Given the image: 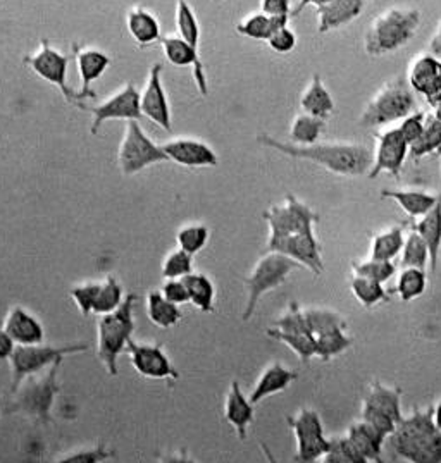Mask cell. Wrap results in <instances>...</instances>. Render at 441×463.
I'll return each mask as SVG.
<instances>
[{"instance_id":"1","label":"cell","mask_w":441,"mask_h":463,"mask_svg":"<svg viewBox=\"0 0 441 463\" xmlns=\"http://www.w3.org/2000/svg\"><path fill=\"white\" fill-rule=\"evenodd\" d=\"M257 142L267 148H273L293 159L314 162L321 167L338 176H364L369 175L372 167L371 150L360 143H314V145H295V143L276 140L271 135H259Z\"/></svg>"},{"instance_id":"2","label":"cell","mask_w":441,"mask_h":463,"mask_svg":"<svg viewBox=\"0 0 441 463\" xmlns=\"http://www.w3.org/2000/svg\"><path fill=\"white\" fill-rule=\"evenodd\" d=\"M391 453L414 463H441V430L435 426L433 410H414L388 436Z\"/></svg>"},{"instance_id":"3","label":"cell","mask_w":441,"mask_h":463,"mask_svg":"<svg viewBox=\"0 0 441 463\" xmlns=\"http://www.w3.org/2000/svg\"><path fill=\"white\" fill-rule=\"evenodd\" d=\"M64 360H57L43 374L28 375L18 390L11 392V402L5 407V413H19L34 419L42 426L53 422V409L59 394L57 375Z\"/></svg>"},{"instance_id":"4","label":"cell","mask_w":441,"mask_h":463,"mask_svg":"<svg viewBox=\"0 0 441 463\" xmlns=\"http://www.w3.org/2000/svg\"><path fill=\"white\" fill-rule=\"evenodd\" d=\"M421 24L419 9L393 5L374 18L364 35V49L369 55L389 54L404 47Z\"/></svg>"},{"instance_id":"5","label":"cell","mask_w":441,"mask_h":463,"mask_svg":"<svg viewBox=\"0 0 441 463\" xmlns=\"http://www.w3.org/2000/svg\"><path fill=\"white\" fill-rule=\"evenodd\" d=\"M137 295L128 293L120 308L110 314L99 316L97 321V358L106 367L107 374L118 375V358L128 348L135 331L133 307Z\"/></svg>"},{"instance_id":"6","label":"cell","mask_w":441,"mask_h":463,"mask_svg":"<svg viewBox=\"0 0 441 463\" xmlns=\"http://www.w3.org/2000/svg\"><path fill=\"white\" fill-rule=\"evenodd\" d=\"M414 90L404 80H391L372 95L371 100L360 114V125L387 126L404 121L416 112Z\"/></svg>"},{"instance_id":"7","label":"cell","mask_w":441,"mask_h":463,"mask_svg":"<svg viewBox=\"0 0 441 463\" xmlns=\"http://www.w3.org/2000/svg\"><path fill=\"white\" fill-rule=\"evenodd\" d=\"M301 268V264L297 260L290 259L288 255L267 250V253H264L255 262V266L245 278L247 303H245L242 319L248 321L254 316L257 303L264 297L265 293L282 286L293 270Z\"/></svg>"},{"instance_id":"8","label":"cell","mask_w":441,"mask_h":463,"mask_svg":"<svg viewBox=\"0 0 441 463\" xmlns=\"http://www.w3.org/2000/svg\"><path fill=\"white\" fill-rule=\"evenodd\" d=\"M89 346L83 343H71L64 346L53 345H18L14 354L9 358L11 364V392H16L19 384L28 375L38 374L47 371L57 360H64L66 356L76 355L87 352Z\"/></svg>"},{"instance_id":"9","label":"cell","mask_w":441,"mask_h":463,"mask_svg":"<svg viewBox=\"0 0 441 463\" xmlns=\"http://www.w3.org/2000/svg\"><path fill=\"white\" fill-rule=\"evenodd\" d=\"M23 62H24V66H28L32 71L35 72L38 78L51 83L55 89L61 90L66 102L74 104L78 108L87 109L81 104V100H83L81 93L71 89L70 83H68L71 54L61 52L59 49L51 45V42L47 38H42L35 52L24 55Z\"/></svg>"},{"instance_id":"10","label":"cell","mask_w":441,"mask_h":463,"mask_svg":"<svg viewBox=\"0 0 441 463\" xmlns=\"http://www.w3.org/2000/svg\"><path fill=\"white\" fill-rule=\"evenodd\" d=\"M166 161L169 159L162 146L147 137L140 121H128L118 148V164L124 176H133L154 164Z\"/></svg>"},{"instance_id":"11","label":"cell","mask_w":441,"mask_h":463,"mask_svg":"<svg viewBox=\"0 0 441 463\" xmlns=\"http://www.w3.org/2000/svg\"><path fill=\"white\" fill-rule=\"evenodd\" d=\"M264 219L269 224L267 243H271L301 232H314L319 214L297 196L286 195L283 203L271 205L265 211Z\"/></svg>"},{"instance_id":"12","label":"cell","mask_w":441,"mask_h":463,"mask_svg":"<svg viewBox=\"0 0 441 463\" xmlns=\"http://www.w3.org/2000/svg\"><path fill=\"white\" fill-rule=\"evenodd\" d=\"M286 422L297 439V462L312 463L326 455V451L330 449V439L324 436V428L318 411L311 409L299 410L297 415L286 417Z\"/></svg>"},{"instance_id":"13","label":"cell","mask_w":441,"mask_h":463,"mask_svg":"<svg viewBox=\"0 0 441 463\" xmlns=\"http://www.w3.org/2000/svg\"><path fill=\"white\" fill-rule=\"evenodd\" d=\"M89 110L93 116V121L90 126L91 135H97L101 126L112 119H123L126 123L141 121L143 114L140 108V91L137 90L133 81H128L110 97H107L106 100H102L101 104Z\"/></svg>"},{"instance_id":"14","label":"cell","mask_w":441,"mask_h":463,"mask_svg":"<svg viewBox=\"0 0 441 463\" xmlns=\"http://www.w3.org/2000/svg\"><path fill=\"white\" fill-rule=\"evenodd\" d=\"M126 354L139 374L147 379H179L171 358L162 350L159 343H140L129 341Z\"/></svg>"},{"instance_id":"15","label":"cell","mask_w":441,"mask_h":463,"mask_svg":"<svg viewBox=\"0 0 441 463\" xmlns=\"http://www.w3.org/2000/svg\"><path fill=\"white\" fill-rule=\"evenodd\" d=\"M378 145L372 159V167L369 178L376 179L381 173H388L393 178H400L404 162L408 156V143L402 137L398 128H391L381 131L378 137Z\"/></svg>"},{"instance_id":"16","label":"cell","mask_w":441,"mask_h":463,"mask_svg":"<svg viewBox=\"0 0 441 463\" xmlns=\"http://www.w3.org/2000/svg\"><path fill=\"white\" fill-rule=\"evenodd\" d=\"M140 108L141 114L154 125L171 131V106L162 85V62H156L149 71L145 87L140 91Z\"/></svg>"},{"instance_id":"17","label":"cell","mask_w":441,"mask_h":463,"mask_svg":"<svg viewBox=\"0 0 441 463\" xmlns=\"http://www.w3.org/2000/svg\"><path fill=\"white\" fill-rule=\"evenodd\" d=\"M160 146L169 161L177 162L183 167H216L219 164L211 145L197 138L179 137L162 143Z\"/></svg>"},{"instance_id":"18","label":"cell","mask_w":441,"mask_h":463,"mask_svg":"<svg viewBox=\"0 0 441 463\" xmlns=\"http://www.w3.org/2000/svg\"><path fill=\"white\" fill-rule=\"evenodd\" d=\"M159 43L160 47H162L164 57L168 59L169 64L177 66V68L192 66L197 89L200 91V95L207 97V95H209L207 74H206V66H204V62H202V59H200V54H197L194 49H192L181 36H162Z\"/></svg>"},{"instance_id":"19","label":"cell","mask_w":441,"mask_h":463,"mask_svg":"<svg viewBox=\"0 0 441 463\" xmlns=\"http://www.w3.org/2000/svg\"><path fill=\"white\" fill-rule=\"evenodd\" d=\"M316 9L318 14L319 33H328L331 30H338L353 19L359 18L366 7L362 0H312L309 2Z\"/></svg>"},{"instance_id":"20","label":"cell","mask_w":441,"mask_h":463,"mask_svg":"<svg viewBox=\"0 0 441 463\" xmlns=\"http://www.w3.org/2000/svg\"><path fill=\"white\" fill-rule=\"evenodd\" d=\"M72 54L76 59V68H78L80 81H81V89L78 91L81 93L83 100L95 99V91L91 90V83L97 81L106 72L112 59L97 47H83L78 43L72 45Z\"/></svg>"},{"instance_id":"21","label":"cell","mask_w":441,"mask_h":463,"mask_svg":"<svg viewBox=\"0 0 441 463\" xmlns=\"http://www.w3.org/2000/svg\"><path fill=\"white\" fill-rule=\"evenodd\" d=\"M407 83L427 100L441 95V61L433 54L417 55L407 71Z\"/></svg>"},{"instance_id":"22","label":"cell","mask_w":441,"mask_h":463,"mask_svg":"<svg viewBox=\"0 0 441 463\" xmlns=\"http://www.w3.org/2000/svg\"><path fill=\"white\" fill-rule=\"evenodd\" d=\"M2 331H5L11 338L14 339L16 345H36V343H43L45 339L42 322L38 321L32 312H28L19 305H13L9 308Z\"/></svg>"},{"instance_id":"23","label":"cell","mask_w":441,"mask_h":463,"mask_svg":"<svg viewBox=\"0 0 441 463\" xmlns=\"http://www.w3.org/2000/svg\"><path fill=\"white\" fill-rule=\"evenodd\" d=\"M225 420L235 429L242 441L247 438L248 428L254 422V403L236 381L231 383L225 398Z\"/></svg>"},{"instance_id":"24","label":"cell","mask_w":441,"mask_h":463,"mask_svg":"<svg viewBox=\"0 0 441 463\" xmlns=\"http://www.w3.org/2000/svg\"><path fill=\"white\" fill-rule=\"evenodd\" d=\"M347 438L352 443L353 448L359 451V455L364 458V462H381L383 448L387 443V436L372 428L366 420L353 422L347 430Z\"/></svg>"},{"instance_id":"25","label":"cell","mask_w":441,"mask_h":463,"mask_svg":"<svg viewBox=\"0 0 441 463\" xmlns=\"http://www.w3.org/2000/svg\"><path fill=\"white\" fill-rule=\"evenodd\" d=\"M126 30L129 36L133 38V42L139 47H147L152 45L156 42H160V23L156 18L154 13H150L149 9L135 5L126 13Z\"/></svg>"},{"instance_id":"26","label":"cell","mask_w":441,"mask_h":463,"mask_svg":"<svg viewBox=\"0 0 441 463\" xmlns=\"http://www.w3.org/2000/svg\"><path fill=\"white\" fill-rule=\"evenodd\" d=\"M295 379L297 374L292 369H286L280 362H273L271 365L265 367L263 374L259 375L248 398L254 405H257L267 396L284 392Z\"/></svg>"},{"instance_id":"27","label":"cell","mask_w":441,"mask_h":463,"mask_svg":"<svg viewBox=\"0 0 441 463\" xmlns=\"http://www.w3.org/2000/svg\"><path fill=\"white\" fill-rule=\"evenodd\" d=\"M362 409L372 410L393 419L397 424L402 422V392L383 386L379 381L371 383V392L366 396Z\"/></svg>"},{"instance_id":"28","label":"cell","mask_w":441,"mask_h":463,"mask_svg":"<svg viewBox=\"0 0 441 463\" xmlns=\"http://www.w3.org/2000/svg\"><path fill=\"white\" fill-rule=\"evenodd\" d=\"M267 336L290 346L303 364H307L312 356H316V338L311 333L307 324L301 327H292V329H276L271 326L267 329Z\"/></svg>"},{"instance_id":"29","label":"cell","mask_w":441,"mask_h":463,"mask_svg":"<svg viewBox=\"0 0 441 463\" xmlns=\"http://www.w3.org/2000/svg\"><path fill=\"white\" fill-rule=\"evenodd\" d=\"M301 108L305 114H311L319 119H328L335 110V100L331 93L322 85L319 74H314L307 89L302 91Z\"/></svg>"},{"instance_id":"30","label":"cell","mask_w":441,"mask_h":463,"mask_svg":"<svg viewBox=\"0 0 441 463\" xmlns=\"http://www.w3.org/2000/svg\"><path fill=\"white\" fill-rule=\"evenodd\" d=\"M414 232H419L424 243L427 245L429 269L435 270L438 266V255H440L441 249V196L438 203L416 222Z\"/></svg>"},{"instance_id":"31","label":"cell","mask_w":441,"mask_h":463,"mask_svg":"<svg viewBox=\"0 0 441 463\" xmlns=\"http://www.w3.org/2000/svg\"><path fill=\"white\" fill-rule=\"evenodd\" d=\"M381 196L395 200L400 209L414 219L427 214L440 200V196L431 195L421 190H383Z\"/></svg>"},{"instance_id":"32","label":"cell","mask_w":441,"mask_h":463,"mask_svg":"<svg viewBox=\"0 0 441 463\" xmlns=\"http://www.w3.org/2000/svg\"><path fill=\"white\" fill-rule=\"evenodd\" d=\"M147 317L160 329L175 327L183 314L177 303L169 302L160 289H152L147 295Z\"/></svg>"},{"instance_id":"33","label":"cell","mask_w":441,"mask_h":463,"mask_svg":"<svg viewBox=\"0 0 441 463\" xmlns=\"http://www.w3.org/2000/svg\"><path fill=\"white\" fill-rule=\"evenodd\" d=\"M288 23H290V19L269 18V16H265L264 13L259 11V13H252L245 18L240 19L238 24L235 26V30L238 35L267 42L276 30L288 26Z\"/></svg>"},{"instance_id":"34","label":"cell","mask_w":441,"mask_h":463,"mask_svg":"<svg viewBox=\"0 0 441 463\" xmlns=\"http://www.w3.org/2000/svg\"><path fill=\"white\" fill-rule=\"evenodd\" d=\"M183 283L188 289L190 303L204 312V314H212L214 312V300H216V286L202 272H190L183 278Z\"/></svg>"},{"instance_id":"35","label":"cell","mask_w":441,"mask_h":463,"mask_svg":"<svg viewBox=\"0 0 441 463\" xmlns=\"http://www.w3.org/2000/svg\"><path fill=\"white\" fill-rule=\"evenodd\" d=\"M404 226H393L387 232H378L371 241V259L393 260L404 249Z\"/></svg>"},{"instance_id":"36","label":"cell","mask_w":441,"mask_h":463,"mask_svg":"<svg viewBox=\"0 0 441 463\" xmlns=\"http://www.w3.org/2000/svg\"><path fill=\"white\" fill-rule=\"evenodd\" d=\"M353 339L347 335V327H333L316 336V356L322 362L341 355L352 346Z\"/></svg>"},{"instance_id":"37","label":"cell","mask_w":441,"mask_h":463,"mask_svg":"<svg viewBox=\"0 0 441 463\" xmlns=\"http://www.w3.org/2000/svg\"><path fill=\"white\" fill-rule=\"evenodd\" d=\"M324 125H326L324 119H319V118H314L311 114L302 112L293 119L292 128H290V138H292L290 143L303 145V146L318 143L319 137L324 129Z\"/></svg>"},{"instance_id":"38","label":"cell","mask_w":441,"mask_h":463,"mask_svg":"<svg viewBox=\"0 0 441 463\" xmlns=\"http://www.w3.org/2000/svg\"><path fill=\"white\" fill-rule=\"evenodd\" d=\"M350 288H352L353 297L364 308H372L379 303L389 302L388 291L378 281L353 276Z\"/></svg>"},{"instance_id":"39","label":"cell","mask_w":441,"mask_h":463,"mask_svg":"<svg viewBox=\"0 0 441 463\" xmlns=\"http://www.w3.org/2000/svg\"><path fill=\"white\" fill-rule=\"evenodd\" d=\"M427 288V276L424 269L404 268L398 281H397V293L402 302H412L424 295Z\"/></svg>"},{"instance_id":"40","label":"cell","mask_w":441,"mask_h":463,"mask_svg":"<svg viewBox=\"0 0 441 463\" xmlns=\"http://www.w3.org/2000/svg\"><path fill=\"white\" fill-rule=\"evenodd\" d=\"M124 302V291L121 283L114 278V276H107L106 279L102 281L97 302L93 307V314L95 316H104V314H110L116 308L121 307Z\"/></svg>"},{"instance_id":"41","label":"cell","mask_w":441,"mask_h":463,"mask_svg":"<svg viewBox=\"0 0 441 463\" xmlns=\"http://www.w3.org/2000/svg\"><path fill=\"white\" fill-rule=\"evenodd\" d=\"M441 145V123L433 116H427L426 128L421 138L408 146V154L412 159H421L427 154H433L440 148Z\"/></svg>"},{"instance_id":"42","label":"cell","mask_w":441,"mask_h":463,"mask_svg":"<svg viewBox=\"0 0 441 463\" xmlns=\"http://www.w3.org/2000/svg\"><path fill=\"white\" fill-rule=\"evenodd\" d=\"M209 241V228L202 222H188L177 232V249L188 251L190 255L198 253Z\"/></svg>"},{"instance_id":"43","label":"cell","mask_w":441,"mask_h":463,"mask_svg":"<svg viewBox=\"0 0 441 463\" xmlns=\"http://www.w3.org/2000/svg\"><path fill=\"white\" fill-rule=\"evenodd\" d=\"M303 316L314 338L333 327H347V321L338 312L330 308H307L303 310Z\"/></svg>"},{"instance_id":"44","label":"cell","mask_w":441,"mask_h":463,"mask_svg":"<svg viewBox=\"0 0 441 463\" xmlns=\"http://www.w3.org/2000/svg\"><path fill=\"white\" fill-rule=\"evenodd\" d=\"M429 264V250L417 232L406 236L402 249V268L426 269Z\"/></svg>"},{"instance_id":"45","label":"cell","mask_w":441,"mask_h":463,"mask_svg":"<svg viewBox=\"0 0 441 463\" xmlns=\"http://www.w3.org/2000/svg\"><path fill=\"white\" fill-rule=\"evenodd\" d=\"M160 272L164 279H183L187 274L194 272V255L181 249L169 251L162 260Z\"/></svg>"},{"instance_id":"46","label":"cell","mask_w":441,"mask_h":463,"mask_svg":"<svg viewBox=\"0 0 441 463\" xmlns=\"http://www.w3.org/2000/svg\"><path fill=\"white\" fill-rule=\"evenodd\" d=\"M353 276H360V278H368L378 283H387L391 279V276L395 274V264L391 260H378V259H368L362 262H353Z\"/></svg>"},{"instance_id":"47","label":"cell","mask_w":441,"mask_h":463,"mask_svg":"<svg viewBox=\"0 0 441 463\" xmlns=\"http://www.w3.org/2000/svg\"><path fill=\"white\" fill-rule=\"evenodd\" d=\"M326 463H366L347 436L330 439V449L322 457Z\"/></svg>"},{"instance_id":"48","label":"cell","mask_w":441,"mask_h":463,"mask_svg":"<svg viewBox=\"0 0 441 463\" xmlns=\"http://www.w3.org/2000/svg\"><path fill=\"white\" fill-rule=\"evenodd\" d=\"M101 286H102V281H87V283H81V285L71 288V298H72V302L76 303L78 310L83 316L93 314V307H95V302H97Z\"/></svg>"},{"instance_id":"49","label":"cell","mask_w":441,"mask_h":463,"mask_svg":"<svg viewBox=\"0 0 441 463\" xmlns=\"http://www.w3.org/2000/svg\"><path fill=\"white\" fill-rule=\"evenodd\" d=\"M114 457V451L107 449L104 443H99L93 448H87V449H80V451H74L71 455L66 457H61V458H55V462L62 463H99L107 462Z\"/></svg>"},{"instance_id":"50","label":"cell","mask_w":441,"mask_h":463,"mask_svg":"<svg viewBox=\"0 0 441 463\" xmlns=\"http://www.w3.org/2000/svg\"><path fill=\"white\" fill-rule=\"evenodd\" d=\"M426 119H427L426 112L417 110V112H412L410 116H407L406 119L402 121V125L398 126V129H400L402 137L406 138V142L408 143V146L421 138L424 128H426Z\"/></svg>"},{"instance_id":"51","label":"cell","mask_w":441,"mask_h":463,"mask_svg":"<svg viewBox=\"0 0 441 463\" xmlns=\"http://www.w3.org/2000/svg\"><path fill=\"white\" fill-rule=\"evenodd\" d=\"M267 45L278 54H288L297 45V35L290 26H284L273 33V36L267 40Z\"/></svg>"},{"instance_id":"52","label":"cell","mask_w":441,"mask_h":463,"mask_svg":"<svg viewBox=\"0 0 441 463\" xmlns=\"http://www.w3.org/2000/svg\"><path fill=\"white\" fill-rule=\"evenodd\" d=\"M160 291L169 302L177 303V305L190 303L188 289L183 283V279H166L164 285L160 288Z\"/></svg>"},{"instance_id":"53","label":"cell","mask_w":441,"mask_h":463,"mask_svg":"<svg viewBox=\"0 0 441 463\" xmlns=\"http://www.w3.org/2000/svg\"><path fill=\"white\" fill-rule=\"evenodd\" d=\"M261 13L269 18L290 19L293 16L292 4L288 0H264L261 2Z\"/></svg>"},{"instance_id":"54","label":"cell","mask_w":441,"mask_h":463,"mask_svg":"<svg viewBox=\"0 0 441 463\" xmlns=\"http://www.w3.org/2000/svg\"><path fill=\"white\" fill-rule=\"evenodd\" d=\"M16 341L11 338L5 331H2L0 333V356L4 358V360H9L11 355L14 354V350H16Z\"/></svg>"},{"instance_id":"55","label":"cell","mask_w":441,"mask_h":463,"mask_svg":"<svg viewBox=\"0 0 441 463\" xmlns=\"http://www.w3.org/2000/svg\"><path fill=\"white\" fill-rule=\"evenodd\" d=\"M429 49H431V54L435 55V57H438L441 61V21L440 24H438L436 33L433 35V40H431Z\"/></svg>"},{"instance_id":"56","label":"cell","mask_w":441,"mask_h":463,"mask_svg":"<svg viewBox=\"0 0 441 463\" xmlns=\"http://www.w3.org/2000/svg\"><path fill=\"white\" fill-rule=\"evenodd\" d=\"M427 104L433 108V114H431V116H433L435 119H438L441 123V95H436V97L429 99Z\"/></svg>"},{"instance_id":"57","label":"cell","mask_w":441,"mask_h":463,"mask_svg":"<svg viewBox=\"0 0 441 463\" xmlns=\"http://www.w3.org/2000/svg\"><path fill=\"white\" fill-rule=\"evenodd\" d=\"M433 420H435V426L441 430V402L433 409Z\"/></svg>"},{"instance_id":"58","label":"cell","mask_w":441,"mask_h":463,"mask_svg":"<svg viewBox=\"0 0 441 463\" xmlns=\"http://www.w3.org/2000/svg\"><path fill=\"white\" fill-rule=\"evenodd\" d=\"M436 154H438V156H441V145H440V148H438V150H436Z\"/></svg>"}]
</instances>
